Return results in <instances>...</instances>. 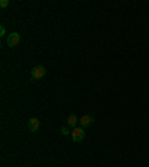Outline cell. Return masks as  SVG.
Masks as SVG:
<instances>
[{
  "mask_svg": "<svg viewBox=\"0 0 149 167\" xmlns=\"http://www.w3.org/2000/svg\"><path fill=\"white\" fill-rule=\"evenodd\" d=\"M46 73V69L43 67V66H35L33 69H31V79L33 81H36V79H40V78H43Z\"/></svg>",
  "mask_w": 149,
  "mask_h": 167,
  "instance_id": "2",
  "label": "cell"
},
{
  "mask_svg": "<svg viewBox=\"0 0 149 167\" xmlns=\"http://www.w3.org/2000/svg\"><path fill=\"white\" fill-rule=\"evenodd\" d=\"M39 125H40V122H39V119L37 118H30L28 119V124H27V127H28V130L31 131V133H37L39 130Z\"/></svg>",
  "mask_w": 149,
  "mask_h": 167,
  "instance_id": "4",
  "label": "cell"
},
{
  "mask_svg": "<svg viewBox=\"0 0 149 167\" xmlns=\"http://www.w3.org/2000/svg\"><path fill=\"white\" fill-rule=\"evenodd\" d=\"M0 6H2V8H8V6H9V0H2V2H0Z\"/></svg>",
  "mask_w": 149,
  "mask_h": 167,
  "instance_id": "7",
  "label": "cell"
},
{
  "mask_svg": "<svg viewBox=\"0 0 149 167\" xmlns=\"http://www.w3.org/2000/svg\"><path fill=\"white\" fill-rule=\"evenodd\" d=\"M0 35H2V36H5V35H6V30H5V27H3V25H0Z\"/></svg>",
  "mask_w": 149,
  "mask_h": 167,
  "instance_id": "9",
  "label": "cell"
},
{
  "mask_svg": "<svg viewBox=\"0 0 149 167\" xmlns=\"http://www.w3.org/2000/svg\"><path fill=\"white\" fill-rule=\"evenodd\" d=\"M61 134L67 136V134H69V129H67V127H63V129H61Z\"/></svg>",
  "mask_w": 149,
  "mask_h": 167,
  "instance_id": "8",
  "label": "cell"
},
{
  "mask_svg": "<svg viewBox=\"0 0 149 167\" xmlns=\"http://www.w3.org/2000/svg\"><path fill=\"white\" fill-rule=\"evenodd\" d=\"M66 122H67V125H72V127H76V124L79 122V118L76 116V115H70L67 119H66Z\"/></svg>",
  "mask_w": 149,
  "mask_h": 167,
  "instance_id": "6",
  "label": "cell"
},
{
  "mask_svg": "<svg viewBox=\"0 0 149 167\" xmlns=\"http://www.w3.org/2000/svg\"><path fill=\"white\" fill-rule=\"evenodd\" d=\"M19 42H21V36H19L18 33H11V35H8V37H6V43L9 46H17Z\"/></svg>",
  "mask_w": 149,
  "mask_h": 167,
  "instance_id": "3",
  "label": "cell"
},
{
  "mask_svg": "<svg viewBox=\"0 0 149 167\" xmlns=\"http://www.w3.org/2000/svg\"><path fill=\"white\" fill-rule=\"evenodd\" d=\"M79 122H81V127H88L94 122V118L91 115H84V116H81Z\"/></svg>",
  "mask_w": 149,
  "mask_h": 167,
  "instance_id": "5",
  "label": "cell"
},
{
  "mask_svg": "<svg viewBox=\"0 0 149 167\" xmlns=\"http://www.w3.org/2000/svg\"><path fill=\"white\" fill-rule=\"evenodd\" d=\"M84 137H85V131H84V129L74 127L73 130H72V139H73V142L79 143V142L84 140Z\"/></svg>",
  "mask_w": 149,
  "mask_h": 167,
  "instance_id": "1",
  "label": "cell"
}]
</instances>
